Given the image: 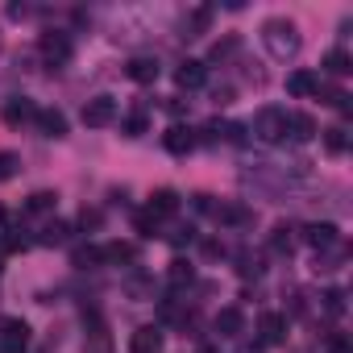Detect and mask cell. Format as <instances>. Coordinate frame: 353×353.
<instances>
[{
    "label": "cell",
    "mask_w": 353,
    "mask_h": 353,
    "mask_svg": "<svg viewBox=\"0 0 353 353\" xmlns=\"http://www.w3.org/2000/svg\"><path fill=\"white\" fill-rule=\"evenodd\" d=\"M262 46H266V54H270V59L287 63V59H295V54H299L303 38H299L295 21H287V17H270V21H262Z\"/></svg>",
    "instance_id": "cell-1"
},
{
    "label": "cell",
    "mask_w": 353,
    "mask_h": 353,
    "mask_svg": "<svg viewBox=\"0 0 353 353\" xmlns=\"http://www.w3.org/2000/svg\"><path fill=\"white\" fill-rule=\"evenodd\" d=\"M287 108H262L258 117H254V137L258 141H266V145H279V141H287Z\"/></svg>",
    "instance_id": "cell-2"
},
{
    "label": "cell",
    "mask_w": 353,
    "mask_h": 353,
    "mask_svg": "<svg viewBox=\"0 0 353 353\" xmlns=\"http://www.w3.org/2000/svg\"><path fill=\"white\" fill-rule=\"evenodd\" d=\"M117 112H121V104H117L112 96H92V100L83 104V125H88V129H104V125L117 121Z\"/></svg>",
    "instance_id": "cell-3"
},
{
    "label": "cell",
    "mask_w": 353,
    "mask_h": 353,
    "mask_svg": "<svg viewBox=\"0 0 353 353\" xmlns=\"http://www.w3.org/2000/svg\"><path fill=\"white\" fill-rule=\"evenodd\" d=\"M38 50H42V59L59 71V67H67L71 63V38L67 34H59V30H50V34H42V42H38Z\"/></svg>",
    "instance_id": "cell-4"
},
{
    "label": "cell",
    "mask_w": 353,
    "mask_h": 353,
    "mask_svg": "<svg viewBox=\"0 0 353 353\" xmlns=\"http://www.w3.org/2000/svg\"><path fill=\"white\" fill-rule=\"evenodd\" d=\"M26 349H30V324L0 320V353H26Z\"/></svg>",
    "instance_id": "cell-5"
},
{
    "label": "cell",
    "mask_w": 353,
    "mask_h": 353,
    "mask_svg": "<svg viewBox=\"0 0 353 353\" xmlns=\"http://www.w3.org/2000/svg\"><path fill=\"white\" fill-rule=\"evenodd\" d=\"M174 83L188 88V92H196V88H204V83H208V67H204V63H196V59H188V63H179V71H174Z\"/></svg>",
    "instance_id": "cell-6"
},
{
    "label": "cell",
    "mask_w": 353,
    "mask_h": 353,
    "mask_svg": "<svg viewBox=\"0 0 353 353\" xmlns=\"http://www.w3.org/2000/svg\"><path fill=\"white\" fill-rule=\"evenodd\" d=\"M129 353H162V332H158L154 324L137 328V332L129 336Z\"/></svg>",
    "instance_id": "cell-7"
},
{
    "label": "cell",
    "mask_w": 353,
    "mask_h": 353,
    "mask_svg": "<svg viewBox=\"0 0 353 353\" xmlns=\"http://www.w3.org/2000/svg\"><path fill=\"white\" fill-rule=\"evenodd\" d=\"M162 145H166L170 154H188V150H196V133H192L188 125H170L166 137H162Z\"/></svg>",
    "instance_id": "cell-8"
},
{
    "label": "cell",
    "mask_w": 353,
    "mask_h": 353,
    "mask_svg": "<svg viewBox=\"0 0 353 353\" xmlns=\"http://www.w3.org/2000/svg\"><path fill=\"white\" fill-rule=\"evenodd\" d=\"M287 92L299 96V100H303V96H316V92H320V75H316V71H291V75H287Z\"/></svg>",
    "instance_id": "cell-9"
},
{
    "label": "cell",
    "mask_w": 353,
    "mask_h": 353,
    "mask_svg": "<svg viewBox=\"0 0 353 353\" xmlns=\"http://www.w3.org/2000/svg\"><path fill=\"white\" fill-rule=\"evenodd\" d=\"M34 125L42 129V137H63V133H67V117H63L59 108H38Z\"/></svg>",
    "instance_id": "cell-10"
},
{
    "label": "cell",
    "mask_w": 353,
    "mask_h": 353,
    "mask_svg": "<svg viewBox=\"0 0 353 353\" xmlns=\"http://www.w3.org/2000/svg\"><path fill=\"white\" fill-rule=\"evenodd\" d=\"M303 241L316 245V254H324V250L336 245V225H328V221H324V225H307V229H303Z\"/></svg>",
    "instance_id": "cell-11"
},
{
    "label": "cell",
    "mask_w": 353,
    "mask_h": 353,
    "mask_svg": "<svg viewBox=\"0 0 353 353\" xmlns=\"http://www.w3.org/2000/svg\"><path fill=\"white\" fill-rule=\"evenodd\" d=\"M34 117H38V108H34V100H30V96H13V100L5 104V121H9V125L34 121Z\"/></svg>",
    "instance_id": "cell-12"
},
{
    "label": "cell",
    "mask_w": 353,
    "mask_h": 353,
    "mask_svg": "<svg viewBox=\"0 0 353 353\" xmlns=\"http://www.w3.org/2000/svg\"><path fill=\"white\" fill-rule=\"evenodd\" d=\"M241 328H245L241 307H221V312H216V332H221V336H241Z\"/></svg>",
    "instance_id": "cell-13"
},
{
    "label": "cell",
    "mask_w": 353,
    "mask_h": 353,
    "mask_svg": "<svg viewBox=\"0 0 353 353\" xmlns=\"http://www.w3.org/2000/svg\"><path fill=\"white\" fill-rule=\"evenodd\" d=\"M125 75H129L133 83H154V79H158V59H129Z\"/></svg>",
    "instance_id": "cell-14"
},
{
    "label": "cell",
    "mask_w": 353,
    "mask_h": 353,
    "mask_svg": "<svg viewBox=\"0 0 353 353\" xmlns=\"http://www.w3.org/2000/svg\"><path fill=\"white\" fill-rule=\"evenodd\" d=\"M174 212H179V196H174L170 188L150 196V216H174Z\"/></svg>",
    "instance_id": "cell-15"
},
{
    "label": "cell",
    "mask_w": 353,
    "mask_h": 353,
    "mask_svg": "<svg viewBox=\"0 0 353 353\" xmlns=\"http://www.w3.org/2000/svg\"><path fill=\"white\" fill-rule=\"evenodd\" d=\"M287 137H295V141H307V137H316V125H312V117H303V112H291V117H287Z\"/></svg>",
    "instance_id": "cell-16"
},
{
    "label": "cell",
    "mask_w": 353,
    "mask_h": 353,
    "mask_svg": "<svg viewBox=\"0 0 353 353\" xmlns=\"http://www.w3.org/2000/svg\"><path fill=\"white\" fill-rule=\"evenodd\" d=\"M270 250L291 258V250H295V229H291V225H274V233H270Z\"/></svg>",
    "instance_id": "cell-17"
},
{
    "label": "cell",
    "mask_w": 353,
    "mask_h": 353,
    "mask_svg": "<svg viewBox=\"0 0 353 353\" xmlns=\"http://www.w3.org/2000/svg\"><path fill=\"white\" fill-rule=\"evenodd\" d=\"M283 328H287V320H283L279 312H266V316H262V341H266V345H279V341H283Z\"/></svg>",
    "instance_id": "cell-18"
},
{
    "label": "cell",
    "mask_w": 353,
    "mask_h": 353,
    "mask_svg": "<svg viewBox=\"0 0 353 353\" xmlns=\"http://www.w3.org/2000/svg\"><path fill=\"white\" fill-rule=\"evenodd\" d=\"M324 150H328V154H345V150H349V133H345V125L324 129Z\"/></svg>",
    "instance_id": "cell-19"
},
{
    "label": "cell",
    "mask_w": 353,
    "mask_h": 353,
    "mask_svg": "<svg viewBox=\"0 0 353 353\" xmlns=\"http://www.w3.org/2000/svg\"><path fill=\"white\" fill-rule=\"evenodd\" d=\"M166 279H170V287H183V283H192V279H196V270H192V262L174 258V262H170V270H166Z\"/></svg>",
    "instance_id": "cell-20"
},
{
    "label": "cell",
    "mask_w": 353,
    "mask_h": 353,
    "mask_svg": "<svg viewBox=\"0 0 353 353\" xmlns=\"http://www.w3.org/2000/svg\"><path fill=\"white\" fill-rule=\"evenodd\" d=\"M54 200H59L54 192H34V196L26 200V208H21V212H30V216H38V212H50V208H54Z\"/></svg>",
    "instance_id": "cell-21"
},
{
    "label": "cell",
    "mask_w": 353,
    "mask_h": 353,
    "mask_svg": "<svg viewBox=\"0 0 353 353\" xmlns=\"http://www.w3.org/2000/svg\"><path fill=\"white\" fill-rule=\"evenodd\" d=\"M324 67H328V75H349V71H353V63H349V54H345V50H328Z\"/></svg>",
    "instance_id": "cell-22"
},
{
    "label": "cell",
    "mask_w": 353,
    "mask_h": 353,
    "mask_svg": "<svg viewBox=\"0 0 353 353\" xmlns=\"http://www.w3.org/2000/svg\"><path fill=\"white\" fill-rule=\"evenodd\" d=\"M67 233H71V229H67L63 221H50V225L42 229V237H38V241H42V245H63V241H67Z\"/></svg>",
    "instance_id": "cell-23"
},
{
    "label": "cell",
    "mask_w": 353,
    "mask_h": 353,
    "mask_svg": "<svg viewBox=\"0 0 353 353\" xmlns=\"http://www.w3.org/2000/svg\"><path fill=\"white\" fill-rule=\"evenodd\" d=\"M316 96H320V100H324L328 108H341V112H349V96H345L341 88H320Z\"/></svg>",
    "instance_id": "cell-24"
},
{
    "label": "cell",
    "mask_w": 353,
    "mask_h": 353,
    "mask_svg": "<svg viewBox=\"0 0 353 353\" xmlns=\"http://www.w3.org/2000/svg\"><path fill=\"white\" fill-rule=\"evenodd\" d=\"M17 170H21V158H17L13 150H0V183H5V179H13Z\"/></svg>",
    "instance_id": "cell-25"
},
{
    "label": "cell",
    "mask_w": 353,
    "mask_h": 353,
    "mask_svg": "<svg viewBox=\"0 0 353 353\" xmlns=\"http://www.w3.org/2000/svg\"><path fill=\"white\" fill-rule=\"evenodd\" d=\"M320 299H324V312H328V316H341V312H345V291H341V287L324 291Z\"/></svg>",
    "instance_id": "cell-26"
},
{
    "label": "cell",
    "mask_w": 353,
    "mask_h": 353,
    "mask_svg": "<svg viewBox=\"0 0 353 353\" xmlns=\"http://www.w3.org/2000/svg\"><path fill=\"white\" fill-rule=\"evenodd\" d=\"M208 17H212V13H208V9H196V13H192V17H188V34H183V38H200V30H204V26H208Z\"/></svg>",
    "instance_id": "cell-27"
},
{
    "label": "cell",
    "mask_w": 353,
    "mask_h": 353,
    "mask_svg": "<svg viewBox=\"0 0 353 353\" xmlns=\"http://www.w3.org/2000/svg\"><path fill=\"white\" fill-rule=\"evenodd\" d=\"M150 129V121H145V112H133L129 121H125V137H141Z\"/></svg>",
    "instance_id": "cell-28"
},
{
    "label": "cell",
    "mask_w": 353,
    "mask_h": 353,
    "mask_svg": "<svg viewBox=\"0 0 353 353\" xmlns=\"http://www.w3.org/2000/svg\"><path fill=\"white\" fill-rule=\"evenodd\" d=\"M100 254H104V262H129V258H133L129 245H104Z\"/></svg>",
    "instance_id": "cell-29"
},
{
    "label": "cell",
    "mask_w": 353,
    "mask_h": 353,
    "mask_svg": "<svg viewBox=\"0 0 353 353\" xmlns=\"http://www.w3.org/2000/svg\"><path fill=\"white\" fill-rule=\"evenodd\" d=\"M96 262H104L100 250H75V266H96Z\"/></svg>",
    "instance_id": "cell-30"
},
{
    "label": "cell",
    "mask_w": 353,
    "mask_h": 353,
    "mask_svg": "<svg viewBox=\"0 0 353 353\" xmlns=\"http://www.w3.org/2000/svg\"><path fill=\"white\" fill-rule=\"evenodd\" d=\"M328 353H353V349H349V336H345V332L328 336Z\"/></svg>",
    "instance_id": "cell-31"
}]
</instances>
